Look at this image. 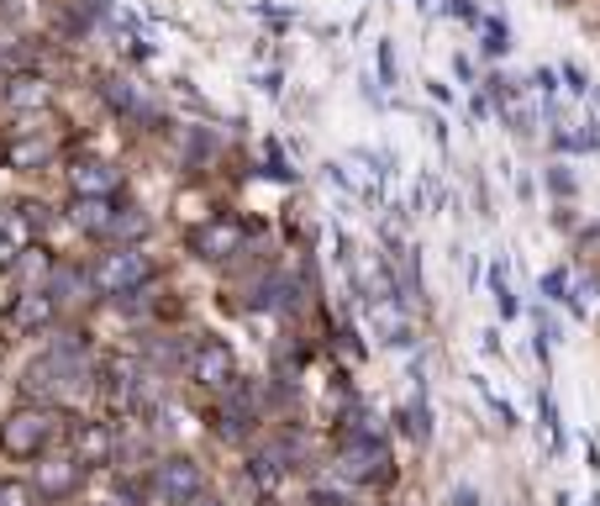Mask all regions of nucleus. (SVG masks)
Wrapping results in <instances>:
<instances>
[{"label": "nucleus", "mask_w": 600, "mask_h": 506, "mask_svg": "<svg viewBox=\"0 0 600 506\" xmlns=\"http://www.w3.org/2000/svg\"><path fill=\"white\" fill-rule=\"evenodd\" d=\"M153 280V265H148L143 248H117V254H106L96 265V286L106 295H132V290H143Z\"/></svg>", "instance_id": "1"}, {"label": "nucleus", "mask_w": 600, "mask_h": 506, "mask_svg": "<svg viewBox=\"0 0 600 506\" xmlns=\"http://www.w3.org/2000/svg\"><path fill=\"white\" fill-rule=\"evenodd\" d=\"M48 438H53V417H48V411L26 407V411H11V417L0 422V449H6L11 459H32L43 443H48Z\"/></svg>", "instance_id": "2"}, {"label": "nucleus", "mask_w": 600, "mask_h": 506, "mask_svg": "<svg viewBox=\"0 0 600 506\" xmlns=\"http://www.w3.org/2000/svg\"><path fill=\"white\" fill-rule=\"evenodd\" d=\"M190 375H195V380H200L206 390H232V380H238V354H232L221 337H206V343L195 348Z\"/></svg>", "instance_id": "3"}, {"label": "nucleus", "mask_w": 600, "mask_h": 506, "mask_svg": "<svg viewBox=\"0 0 600 506\" xmlns=\"http://www.w3.org/2000/svg\"><path fill=\"white\" fill-rule=\"evenodd\" d=\"M153 485H159V496L168 506H190L200 496V464L195 459H164L159 470H153Z\"/></svg>", "instance_id": "4"}, {"label": "nucleus", "mask_w": 600, "mask_h": 506, "mask_svg": "<svg viewBox=\"0 0 600 506\" xmlns=\"http://www.w3.org/2000/svg\"><path fill=\"white\" fill-rule=\"evenodd\" d=\"M32 238H37V217H32V206H11V212H0V265H17L22 254H32Z\"/></svg>", "instance_id": "5"}, {"label": "nucleus", "mask_w": 600, "mask_h": 506, "mask_svg": "<svg viewBox=\"0 0 600 506\" xmlns=\"http://www.w3.org/2000/svg\"><path fill=\"white\" fill-rule=\"evenodd\" d=\"M380 464H384V443L374 433H353L342 449H337V470H342V475H353V481L380 475Z\"/></svg>", "instance_id": "6"}, {"label": "nucleus", "mask_w": 600, "mask_h": 506, "mask_svg": "<svg viewBox=\"0 0 600 506\" xmlns=\"http://www.w3.org/2000/svg\"><path fill=\"white\" fill-rule=\"evenodd\" d=\"M79 459H37V475H32V485H37V496H48V502H58V496H69L74 485H79Z\"/></svg>", "instance_id": "7"}, {"label": "nucleus", "mask_w": 600, "mask_h": 506, "mask_svg": "<svg viewBox=\"0 0 600 506\" xmlns=\"http://www.w3.org/2000/svg\"><path fill=\"white\" fill-rule=\"evenodd\" d=\"M242 248V227L238 222H211V227H200L195 233V254L200 259H232Z\"/></svg>", "instance_id": "8"}, {"label": "nucleus", "mask_w": 600, "mask_h": 506, "mask_svg": "<svg viewBox=\"0 0 600 506\" xmlns=\"http://www.w3.org/2000/svg\"><path fill=\"white\" fill-rule=\"evenodd\" d=\"M369 322H374V337H380V343H390V348H401V343H406V316H401V306H395V295H390V301H374V306H369Z\"/></svg>", "instance_id": "9"}, {"label": "nucleus", "mask_w": 600, "mask_h": 506, "mask_svg": "<svg viewBox=\"0 0 600 506\" xmlns=\"http://www.w3.org/2000/svg\"><path fill=\"white\" fill-rule=\"evenodd\" d=\"M48 316H53L48 290H26L22 301H17V312H11V322H17L22 333H37V327H48Z\"/></svg>", "instance_id": "10"}, {"label": "nucleus", "mask_w": 600, "mask_h": 506, "mask_svg": "<svg viewBox=\"0 0 600 506\" xmlns=\"http://www.w3.org/2000/svg\"><path fill=\"white\" fill-rule=\"evenodd\" d=\"M69 180H74V195H111L117 191V174L106 164H96V159H90V164H74Z\"/></svg>", "instance_id": "11"}, {"label": "nucleus", "mask_w": 600, "mask_h": 506, "mask_svg": "<svg viewBox=\"0 0 600 506\" xmlns=\"http://www.w3.org/2000/svg\"><path fill=\"white\" fill-rule=\"evenodd\" d=\"M74 227H79V233H111V206H106V195H79V201H74Z\"/></svg>", "instance_id": "12"}, {"label": "nucleus", "mask_w": 600, "mask_h": 506, "mask_svg": "<svg viewBox=\"0 0 600 506\" xmlns=\"http://www.w3.org/2000/svg\"><path fill=\"white\" fill-rule=\"evenodd\" d=\"M48 159H53L48 138H17L11 153H6V164H11V169H37V164H48Z\"/></svg>", "instance_id": "13"}, {"label": "nucleus", "mask_w": 600, "mask_h": 506, "mask_svg": "<svg viewBox=\"0 0 600 506\" xmlns=\"http://www.w3.org/2000/svg\"><path fill=\"white\" fill-rule=\"evenodd\" d=\"M280 449H259V454L248 459V475H253V485H259V491H274V485H280V475H285V464H280Z\"/></svg>", "instance_id": "14"}, {"label": "nucleus", "mask_w": 600, "mask_h": 506, "mask_svg": "<svg viewBox=\"0 0 600 506\" xmlns=\"http://www.w3.org/2000/svg\"><path fill=\"white\" fill-rule=\"evenodd\" d=\"M106 454H111V433H106V428H85L79 443H74V459H79V464H106Z\"/></svg>", "instance_id": "15"}, {"label": "nucleus", "mask_w": 600, "mask_h": 506, "mask_svg": "<svg viewBox=\"0 0 600 506\" xmlns=\"http://www.w3.org/2000/svg\"><path fill=\"white\" fill-rule=\"evenodd\" d=\"M6 100H11V106H43V100H48V85H43V79H32V74H22V79H11Z\"/></svg>", "instance_id": "16"}, {"label": "nucleus", "mask_w": 600, "mask_h": 506, "mask_svg": "<svg viewBox=\"0 0 600 506\" xmlns=\"http://www.w3.org/2000/svg\"><path fill=\"white\" fill-rule=\"evenodd\" d=\"M490 290H495V306L501 316H516V295H511V280H505V265L490 269Z\"/></svg>", "instance_id": "17"}, {"label": "nucleus", "mask_w": 600, "mask_h": 506, "mask_svg": "<svg viewBox=\"0 0 600 506\" xmlns=\"http://www.w3.org/2000/svg\"><path fill=\"white\" fill-rule=\"evenodd\" d=\"M111 233H117V238H143V233H148V222L138 217V212H127V217L117 212V217H111Z\"/></svg>", "instance_id": "18"}, {"label": "nucleus", "mask_w": 600, "mask_h": 506, "mask_svg": "<svg viewBox=\"0 0 600 506\" xmlns=\"http://www.w3.org/2000/svg\"><path fill=\"white\" fill-rule=\"evenodd\" d=\"M484 49H490V53H505V49H511V26H505V22H490V43H484Z\"/></svg>", "instance_id": "19"}, {"label": "nucleus", "mask_w": 600, "mask_h": 506, "mask_svg": "<svg viewBox=\"0 0 600 506\" xmlns=\"http://www.w3.org/2000/svg\"><path fill=\"white\" fill-rule=\"evenodd\" d=\"M380 79L395 85V53H390V43H380Z\"/></svg>", "instance_id": "20"}, {"label": "nucleus", "mask_w": 600, "mask_h": 506, "mask_svg": "<svg viewBox=\"0 0 600 506\" xmlns=\"http://www.w3.org/2000/svg\"><path fill=\"white\" fill-rule=\"evenodd\" d=\"M564 286H569V280H564V274H558V269H553L548 280H543V290H548L553 301H564Z\"/></svg>", "instance_id": "21"}, {"label": "nucleus", "mask_w": 600, "mask_h": 506, "mask_svg": "<svg viewBox=\"0 0 600 506\" xmlns=\"http://www.w3.org/2000/svg\"><path fill=\"white\" fill-rule=\"evenodd\" d=\"M532 85H537L543 96H553V74H548V69H537V74H532Z\"/></svg>", "instance_id": "22"}, {"label": "nucleus", "mask_w": 600, "mask_h": 506, "mask_svg": "<svg viewBox=\"0 0 600 506\" xmlns=\"http://www.w3.org/2000/svg\"><path fill=\"white\" fill-rule=\"evenodd\" d=\"M564 74H569V90H575V96H585V85H590V79H585L579 69H564Z\"/></svg>", "instance_id": "23"}, {"label": "nucleus", "mask_w": 600, "mask_h": 506, "mask_svg": "<svg viewBox=\"0 0 600 506\" xmlns=\"http://www.w3.org/2000/svg\"><path fill=\"white\" fill-rule=\"evenodd\" d=\"M454 506H474V491H458V496H454Z\"/></svg>", "instance_id": "24"}, {"label": "nucleus", "mask_w": 600, "mask_h": 506, "mask_svg": "<svg viewBox=\"0 0 600 506\" xmlns=\"http://www.w3.org/2000/svg\"><path fill=\"white\" fill-rule=\"evenodd\" d=\"M411 6H416V11H422V6H427V0H411Z\"/></svg>", "instance_id": "25"}, {"label": "nucleus", "mask_w": 600, "mask_h": 506, "mask_svg": "<svg viewBox=\"0 0 600 506\" xmlns=\"http://www.w3.org/2000/svg\"><path fill=\"white\" fill-rule=\"evenodd\" d=\"M200 506H217V502H200Z\"/></svg>", "instance_id": "26"}]
</instances>
